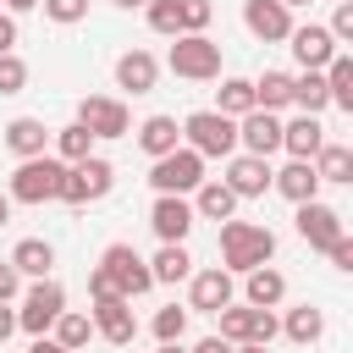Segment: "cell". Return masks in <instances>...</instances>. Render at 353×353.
Masks as SVG:
<instances>
[{
	"label": "cell",
	"mask_w": 353,
	"mask_h": 353,
	"mask_svg": "<svg viewBox=\"0 0 353 353\" xmlns=\"http://www.w3.org/2000/svg\"><path fill=\"white\" fill-rule=\"evenodd\" d=\"M66 309V292H61V281H50V276H39L28 292H22V309H17V325L28 331V336H44L50 325H55V314Z\"/></svg>",
	"instance_id": "8"
},
{
	"label": "cell",
	"mask_w": 353,
	"mask_h": 353,
	"mask_svg": "<svg viewBox=\"0 0 353 353\" xmlns=\"http://www.w3.org/2000/svg\"><path fill=\"white\" fill-rule=\"evenodd\" d=\"M110 188H116V165L99 160V154H88V160H77V165L61 171L55 199H61V204H94V199H105Z\"/></svg>",
	"instance_id": "2"
},
{
	"label": "cell",
	"mask_w": 353,
	"mask_h": 353,
	"mask_svg": "<svg viewBox=\"0 0 353 353\" xmlns=\"http://www.w3.org/2000/svg\"><path fill=\"white\" fill-rule=\"evenodd\" d=\"M143 11H149V28H154V33H165V39L182 33V22H176V0H149Z\"/></svg>",
	"instance_id": "38"
},
{
	"label": "cell",
	"mask_w": 353,
	"mask_h": 353,
	"mask_svg": "<svg viewBox=\"0 0 353 353\" xmlns=\"http://www.w3.org/2000/svg\"><path fill=\"white\" fill-rule=\"evenodd\" d=\"M331 39H336V44H353V0L336 6V17H331Z\"/></svg>",
	"instance_id": "41"
},
{
	"label": "cell",
	"mask_w": 353,
	"mask_h": 353,
	"mask_svg": "<svg viewBox=\"0 0 353 353\" xmlns=\"http://www.w3.org/2000/svg\"><path fill=\"white\" fill-rule=\"evenodd\" d=\"M94 331L110 342V347H127L138 336V320H132V298H105L94 303Z\"/></svg>",
	"instance_id": "15"
},
{
	"label": "cell",
	"mask_w": 353,
	"mask_h": 353,
	"mask_svg": "<svg viewBox=\"0 0 353 353\" xmlns=\"http://www.w3.org/2000/svg\"><path fill=\"white\" fill-rule=\"evenodd\" d=\"M232 353H270L265 342H232Z\"/></svg>",
	"instance_id": "49"
},
{
	"label": "cell",
	"mask_w": 353,
	"mask_h": 353,
	"mask_svg": "<svg viewBox=\"0 0 353 353\" xmlns=\"http://www.w3.org/2000/svg\"><path fill=\"white\" fill-rule=\"evenodd\" d=\"M243 22H248V33L265 39V44H281V39L292 33V11H287L281 0H248V6H243Z\"/></svg>",
	"instance_id": "16"
},
{
	"label": "cell",
	"mask_w": 353,
	"mask_h": 353,
	"mask_svg": "<svg viewBox=\"0 0 353 353\" xmlns=\"http://www.w3.org/2000/svg\"><path fill=\"white\" fill-rule=\"evenodd\" d=\"M154 77H160V61H154L149 50H127V55L116 61V83H121L127 94H154Z\"/></svg>",
	"instance_id": "19"
},
{
	"label": "cell",
	"mask_w": 353,
	"mask_h": 353,
	"mask_svg": "<svg viewBox=\"0 0 353 353\" xmlns=\"http://www.w3.org/2000/svg\"><path fill=\"white\" fill-rule=\"evenodd\" d=\"M44 143H50V127H44L39 116H17V121L6 127V149H11V154H22V160L44 154Z\"/></svg>",
	"instance_id": "23"
},
{
	"label": "cell",
	"mask_w": 353,
	"mask_h": 353,
	"mask_svg": "<svg viewBox=\"0 0 353 353\" xmlns=\"http://www.w3.org/2000/svg\"><path fill=\"white\" fill-rule=\"evenodd\" d=\"M154 353H182V342H160V347H154Z\"/></svg>",
	"instance_id": "52"
},
{
	"label": "cell",
	"mask_w": 353,
	"mask_h": 353,
	"mask_svg": "<svg viewBox=\"0 0 353 353\" xmlns=\"http://www.w3.org/2000/svg\"><path fill=\"white\" fill-rule=\"evenodd\" d=\"M149 276H154V281H182V276H193L188 248H182V243H160V254L149 259Z\"/></svg>",
	"instance_id": "31"
},
{
	"label": "cell",
	"mask_w": 353,
	"mask_h": 353,
	"mask_svg": "<svg viewBox=\"0 0 353 353\" xmlns=\"http://www.w3.org/2000/svg\"><path fill=\"white\" fill-rule=\"evenodd\" d=\"M193 193H199V199H193V215H204V221H232V210H237V193H232L221 176H215V182L204 176Z\"/></svg>",
	"instance_id": "24"
},
{
	"label": "cell",
	"mask_w": 353,
	"mask_h": 353,
	"mask_svg": "<svg viewBox=\"0 0 353 353\" xmlns=\"http://www.w3.org/2000/svg\"><path fill=\"white\" fill-rule=\"evenodd\" d=\"M193 353H232V342H226V336H204Z\"/></svg>",
	"instance_id": "46"
},
{
	"label": "cell",
	"mask_w": 353,
	"mask_h": 353,
	"mask_svg": "<svg viewBox=\"0 0 353 353\" xmlns=\"http://www.w3.org/2000/svg\"><path fill=\"white\" fill-rule=\"evenodd\" d=\"M55 149H61V160H66V165H77V160H88V154H94V132H88L83 121H72V127H61V132H55Z\"/></svg>",
	"instance_id": "35"
},
{
	"label": "cell",
	"mask_w": 353,
	"mask_h": 353,
	"mask_svg": "<svg viewBox=\"0 0 353 353\" xmlns=\"http://www.w3.org/2000/svg\"><path fill=\"white\" fill-rule=\"evenodd\" d=\"M11 331H17V309H6V303H0V342H6Z\"/></svg>",
	"instance_id": "48"
},
{
	"label": "cell",
	"mask_w": 353,
	"mask_h": 353,
	"mask_svg": "<svg viewBox=\"0 0 353 353\" xmlns=\"http://www.w3.org/2000/svg\"><path fill=\"white\" fill-rule=\"evenodd\" d=\"M292 105H298L303 116H320V110L331 105V94H325V72H303V77H292Z\"/></svg>",
	"instance_id": "30"
},
{
	"label": "cell",
	"mask_w": 353,
	"mask_h": 353,
	"mask_svg": "<svg viewBox=\"0 0 353 353\" xmlns=\"http://www.w3.org/2000/svg\"><path fill=\"white\" fill-rule=\"evenodd\" d=\"M215 314H221V336H226V342H265V347H270V336L281 331V320H276L270 309H254V303H248V309H232V303H226V309H215Z\"/></svg>",
	"instance_id": "9"
},
{
	"label": "cell",
	"mask_w": 353,
	"mask_h": 353,
	"mask_svg": "<svg viewBox=\"0 0 353 353\" xmlns=\"http://www.w3.org/2000/svg\"><path fill=\"white\" fill-rule=\"evenodd\" d=\"M287 44H292V55H298V66H303V72H325V61L336 55V39H331V28H320V22H309V28H292V33H287Z\"/></svg>",
	"instance_id": "14"
},
{
	"label": "cell",
	"mask_w": 353,
	"mask_h": 353,
	"mask_svg": "<svg viewBox=\"0 0 353 353\" xmlns=\"http://www.w3.org/2000/svg\"><path fill=\"white\" fill-rule=\"evenodd\" d=\"M215 94H221V105H215V110H221V116H232V121L254 110V83H248V77H226Z\"/></svg>",
	"instance_id": "33"
},
{
	"label": "cell",
	"mask_w": 353,
	"mask_h": 353,
	"mask_svg": "<svg viewBox=\"0 0 353 353\" xmlns=\"http://www.w3.org/2000/svg\"><path fill=\"white\" fill-rule=\"evenodd\" d=\"M182 138H188V149H199L204 160H226V154L237 149V121L221 116V110H193V116L182 121Z\"/></svg>",
	"instance_id": "3"
},
{
	"label": "cell",
	"mask_w": 353,
	"mask_h": 353,
	"mask_svg": "<svg viewBox=\"0 0 353 353\" xmlns=\"http://www.w3.org/2000/svg\"><path fill=\"white\" fill-rule=\"evenodd\" d=\"M176 143H182V127H176V116H149V121L138 127V149H143L149 160L171 154Z\"/></svg>",
	"instance_id": "22"
},
{
	"label": "cell",
	"mask_w": 353,
	"mask_h": 353,
	"mask_svg": "<svg viewBox=\"0 0 353 353\" xmlns=\"http://www.w3.org/2000/svg\"><path fill=\"white\" fill-rule=\"evenodd\" d=\"M99 270L116 281V292H121V298H143V292L154 287L149 259H138V248H132V243H110V248H105V259H99Z\"/></svg>",
	"instance_id": "7"
},
{
	"label": "cell",
	"mask_w": 353,
	"mask_h": 353,
	"mask_svg": "<svg viewBox=\"0 0 353 353\" xmlns=\"http://www.w3.org/2000/svg\"><path fill=\"white\" fill-rule=\"evenodd\" d=\"M298 237H303L309 248H331V243L342 237V215H336L331 204H320V199H303V204H298Z\"/></svg>",
	"instance_id": "13"
},
{
	"label": "cell",
	"mask_w": 353,
	"mask_h": 353,
	"mask_svg": "<svg viewBox=\"0 0 353 353\" xmlns=\"http://www.w3.org/2000/svg\"><path fill=\"white\" fill-rule=\"evenodd\" d=\"M270 188H276L281 199L303 204V199H314V193H320V176H314V165H309V160H292V165L270 171Z\"/></svg>",
	"instance_id": "21"
},
{
	"label": "cell",
	"mask_w": 353,
	"mask_h": 353,
	"mask_svg": "<svg viewBox=\"0 0 353 353\" xmlns=\"http://www.w3.org/2000/svg\"><path fill=\"white\" fill-rule=\"evenodd\" d=\"M281 6H287V11H292V6H309V0H281Z\"/></svg>",
	"instance_id": "54"
},
{
	"label": "cell",
	"mask_w": 353,
	"mask_h": 353,
	"mask_svg": "<svg viewBox=\"0 0 353 353\" xmlns=\"http://www.w3.org/2000/svg\"><path fill=\"white\" fill-rule=\"evenodd\" d=\"M22 88H28V66L6 50V55H0V94H22Z\"/></svg>",
	"instance_id": "40"
},
{
	"label": "cell",
	"mask_w": 353,
	"mask_h": 353,
	"mask_svg": "<svg viewBox=\"0 0 353 353\" xmlns=\"http://www.w3.org/2000/svg\"><path fill=\"white\" fill-rule=\"evenodd\" d=\"M61 171H66V160H55V154L22 160V165L11 171V204H44V199H55Z\"/></svg>",
	"instance_id": "4"
},
{
	"label": "cell",
	"mask_w": 353,
	"mask_h": 353,
	"mask_svg": "<svg viewBox=\"0 0 353 353\" xmlns=\"http://www.w3.org/2000/svg\"><path fill=\"white\" fill-rule=\"evenodd\" d=\"M320 182H353V149L347 143H320V154L309 160Z\"/></svg>",
	"instance_id": "26"
},
{
	"label": "cell",
	"mask_w": 353,
	"mask_h": 353,
	"mask_svg": "<svg viewBox=\"0 0 353 353\" xmlns=\"http://www.w3.org/2000/svg\"><path fill=\"white\" fill-rule=\"evenodd\" d=\"M11 265H17L22 276H33V281H39V276H50V265H55V248H50L44 237H22V243L11 248Z\"/></svg>",
	"instance_id": "27"
},
{
	"label": "cell",
	"mask_w": 353,
	"mask_h": 353,
	"mask_svg": "<svg viewBox=\"0 0 353 353\" xmlns=\"http://www.w3.org/2000/svg\"><path fill=\"white\" fill-rule=\"evenodd\" d=\"M39 0H6V11H33Z\"/></svg>",
	"instance_id": "51"
},
{
	"label": "cell",
	"mask_w": 353,
	"mask_h": 353,
	"mask_svg": "<svg viewBox=\"0 0 353 353\" xmlns=\"http://www.w3.org/2000/svg\"><path fill=\"white\" fill-rule=\"evenodd\" d=\"M11 44H17V22H11V17H0V55H6Z\"/></svg>",
	"instance_id": "45"
},
{
	"label": "cell",
	"mask_w": 353,
	"mask_h": 353,
	"mask_svg": "<svg viewBox=\"0 0 353 353\" xmlns=\"http://www.w3.org/2000/svg\"><path fill=\"white\" fill-rule=\"evenodd\" d=\"M237 199H259L265 188H270V165L259 160V154H237L232 165H226V176H221Z\"/></svg>",
	"instance_id": "18"
},
{
	"label": "cell",
	"mask_w": 353,
	"mask_h": 353,
	"mask_svg": "<svg viewBox=\"0 0 353 353\" xmlns=\"http://www.w3.org/2000/svg\"><path fill=\"white\" fill-rule=\"evenodd\" d=\"M243 276H248V303H254V309H276V303L287 298V276H281V270L254 265V270H243Z\"/></svg>",
	"instance_id": "25"
},
{
	"label": "cell",
	"mask_w": 353,
	"mask_h": 353,
	"mask_svg": "<svg viewBox=\"0 0 353 353\" xmlns=\"http://www.w3.org/2000/svg\"><path fill=\"white\" fill-rule=\"evenodd\" d=\"M11 221V193H0V226Z\"/></svg>",
	"instance_id": "50"
},
{
	"label": "cell",
	"mask_w": 353,
	"mask_h": 353,
	"mask_svg": "<svg viewBox=\"0 0 353 353\" xmlns=\"http://www.w3.org/2000/svg\"><path fill=\"white\" fill-rule=\"evenodd\" d=\"M182 331H188V309H160L154 314V342H182Z\"/></svg>",
	"instance_id": "37"
},
{
	"label": "cell",
	"mask_w": 353,
	"mask_h": 353,
	"mask_svg": "<svg viewBox=\"0 0 353 353\" xmlns=\"http://www.w3.org/2000/svg\"><path fill=\"white\" fill-rule=\"evenodd\" d=\"M281 105H292V77L287 72L254 77V110H281Z\"/></svg>",
	"instance_id": "29"
},
{
	"label": "cell",
	"mask_w": 353,
	"mask_h": 353,
	"mask_svg": "<svg viewBox=\"0 0 353 353\" xmlns=\"http://www.w3.org/2000/svg\"><path fill=\"white\" fill-rule=\"evenodd\" d=\"M226 303H232V270H226V265L199 270V276H193V287H188V309L215 314V309H226Z\"/></svg>",
	"instance_id": "17"
},
{
	"label": "cell",
	"mask_w": 353,
	"mask_h": 353,
	"mask_svg": "<svg viewBox=\"0 0 353 353\" xmlns=\"http://www.w3.org/2000/svg\"><path fill=\"white\" fill-rule=\"evenodd\" d=\"M171 72L188 77V83L221 77V44L204 39V33H176V44H171Z\"/></svg>",
	"instance_id": "5"
},
{
	"label": "cell",
	"mask_w": 353,
	"mask_h": 353,
	"mask_svg": "<svg viewBox=\"0 0 353 353\" xmlns=\"http://www.w3.org/2000/svg\"><path fill=\"white\" fill-rule=\"evenodd\" d=\"M17 292H22V270H17L11 259H0V303H11Z\"/></svg>",
	"instance_id": "42"
},
{
	"label": "cell",
	"mask_w": 353,
	"mask_h": 353,
	"mask_svg": "<svg viewBox=\"0 0 353 353\" xmlns=\"http://www.w3.org/2000/svg\"><path fill=\"white\" fill-rule=\"evenodd\" d=\"M199 182H204V154L199 149H182V143L149 165V188L154 193H193Z\"/></svg>",
	"instance_id": "6"
},
{
	"label": "cell",
	"mask_w": 353,
	"mask_h": 353,
	"mask_svg": "<svg viewBox=\"0 0 353 353\" xmlns=\"http://www.w3.org/2000/svg\"><path fill=\"white\" fill-rule=\"evenodd\" d=\"M88 336H94V320H88V314H77V309H61V314H55V342H61V347L77 353V347H88Z\"/></svg>",
	"instance_id": "34"
},
{
	"label": "cell",
	"mask_w": 353,
	"mask_h": 353,
	"mask_svg": "<svg viewBox=\"0 0 353 353\" xmlns=\"http://www.w3.org/2000/svg\"><path fill=\"white\" fill-rule=\"evenodd\" d=\"M77 121H83L94 138H127V132H132L127 105H121V99H110V94H88V99L77 105Z\"/></svg>",
	"instance_id": "10"
},
{
	"label": "cell",
	"mask_w": 353,
	"mask_h": 353,
	"mask_svg": "<svg viewBox=\"0 0 353 353\" xmlns=\"http://www.w3.org/2000/svg\"><path fill=\"white\" fill-rule=\"evenodd\" d=\"M320 143H325L320 116H298V121H287V127H281V149H287L292 160H314V154H320Z\"/></svg>",
	"instance_id": "20"
},
{
	"label": "cell",
	"mask_w": 353,
	"mask_h": 353,
	"mask_svg": "<svg viewBox=\"0 0 353 353\" xmlns=\"http://www.w3.org/2000/svg\"><path fill=\"white\" fill-rule=\"evenodd\" d=\"M88 292H94V303H105V298H121V292H116V281H110V276H105L99 265L88 270Z\"/></svg>",
	"instance_id": "43"
},
{
	"label": "cell",
	"mask_w": 353,
	"mask_h": 353,
	"mask_svg": "<svg viewBox=\"0 0 353 353\" xmlns=\"http://www.w3.org/2000/svg\"><path fill=\"white\" fill-rule=\"evenodd\" d=\"M237 143H243L248 154L270 160V154L281 149V121H276V110H248V116H237Z\"/></svg>",
	"instance_id": "12"
},
{
	"label": "cell",
	"mask_w": 353,
	"mask_h": 353,
	"mask_svg": "<svg viewBox=\"0 0 353 353\" xmlns=\"http://www.w3.org/2000/svg\"><path fill=\"white\" fill-rule=\"evenodd\" d=\"M39 6H44V17L61 22V28H72V22L88 17V0H39Z\"/></svg>",
	"instance_id": "39"
},
{
	"label": "cell",
	"mask_w": 353,
	"mask_h": 353,
	"mask_svg": "<svg viewBox=\"0 0 353 353\" xmlns=\"http://www.w3.org/2000/svg\"><path fill=\"white\" fill-rule=\"evenodd\" d=\"M325 254H331V265H336V270H353V237H347V232H342Z\"/></svg>",
	"instance_id": "44"
},
{
	"label": "cell",
	"mask_w": 353,
	"mask_h": 353,
	"mask_svg": "<svg viewBox=\"0 0 353 353\" xmlns=\"http://www.w3.org/2000/svg\"><path fill=\"white\" fill-rule=\"evenodd\" d=\"M28 353H72V347H61L55 336H33V347H28Z\"/></svg>",
	"instance_id": "47"
},
{
	"label": "cell",
	"mask_w": 353,
	"mask_h": 353,
	"mask_svg": "<svg viewBox=\"0 0 353 353\" xmlns=\"http://www.w3.org/2000/svg\"><path fill=\"white\" fill-rule=\"evenodd\" d=\"M210 17H215L210 0H176V22H182V33H204Z\"/></svg>",
	"instance_id": "36"
},
{
	"label": "cell",
	"mask_w": 353,
	"mask_h": 353,
	"mask_svg": "<svg viewBox=\"0 0 353 353\" xmlns=\"http://www.w3.org/2000/svg\"><path fill=\"white\" fill-rule=\"evenodd\" d=\"M193 204L182 199V193H154V210H149V226H154V237L160 243H182L188 232H193Z\"/></svg>",
	"instance_id": "11"
},
{
	"label": "cell",
	"mask_w": 353,
	"mask_h": 353,
	"mask_svg": "<svg viewBox=\"0 0 353 353\" xmlns=\"http://www.w3.org/2000/svg\"><path fill=\"white\" fill-rule=\"evenodd\" d=\"M270 254H276V232L270 226H254V221H226L221 226V259H226V270L270 265Z\"/></svg>",
	"instance_id": "1"
},
{
	"label": "cell",
	"mask_w": 353,
	"mask_h": 353,
	"mask_svg": "<svg viewBox=\"0 0 353 353\" xmlns=\"http://www.w3.org/2000/svg\"><path fill=\"white\" fill-rule=\"evenodd\" d=\"M325 94H331L336 110H353V61H347L342 50L325 61Z\"/></svg>",
	"instance_id": "28"
},
{
	"label": "cell",
	"mask_w": 353,
	"mask_h": 353,
	"mask_svg": "<svg viewBox=\"0 0 353 353\" xmlns=\"http://www.w3.org/2000/svg\"><path fill=\"white\" fill-rule=\"evenodd\" d=\"M281 331H287L292 342H303V347H309V342H320V336H325V314H320L314 303H298V309L281 320Z\"/></svg>",
	"instance_id": "32"
},
{
	"label": "cell",
	"mask_w": 353,
	"mask_h": 353,
	"mask_svg": "<svg viewBox=\"0 0 353 353\" xmlns=\"http://www.w3.org/2000/svg\"><path fill=\"white\" fill-rule=\"evenodd\" d=\"M116 6H121V11H138V6H149V0H116Z\"/></svg>",
	"instance_id": "53"
}]
</instances>
